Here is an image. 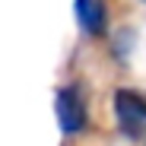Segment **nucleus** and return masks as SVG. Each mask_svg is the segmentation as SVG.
Masks as SVG:
<instances>
[{
  "label": "nucleus",
  "instance_id": "obj_3",
  "mask_svg": "<svg viewBox=\"0 0 146 146\" xmlns=\"http://www.w3.org/2000/svg\"><path fill=\"white\" fill-rule=\"evenodd\" d=\"M73 10H76V22L86 35H92V38L105 35V29H108L105 0H73Z\"/></svg>",
  "mask_w": 146,
  "mask_h": 146
},
{
  "label": "nucleus",
  "instance_id": "obj_1",
  "mask_svg": "<svg viewBox=\"0 0 146 146\" xmlns=\"http://www.w3.org/2000/svg\"><path fill=\"white\" fill-rule=\"evenodd\" d=\"M114 121L124 137H140L146 130V99L137 89L114 92Z\"/></svg>",
  "mask_w": 146,
  "mask_h": 146
},
{
  "label": "nucleus",
  "instance_id": "obj_2",
  "mask_svg": "<svg viewBox=\"0 0 146 146\" xmlns=\"http://www.w3.org/2000/svg\"><path fill=\"white\" fill-rule=\"evenodd\" d=\"M54 111H57V124L67 137L73 133H80L86 127V102H83V92L76 83H70V86H60L57 95H54Z\"/></svg>",
  "mask_w": 146,
  "mask_h": 146
}]
</instances>
